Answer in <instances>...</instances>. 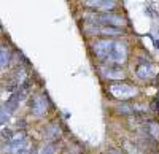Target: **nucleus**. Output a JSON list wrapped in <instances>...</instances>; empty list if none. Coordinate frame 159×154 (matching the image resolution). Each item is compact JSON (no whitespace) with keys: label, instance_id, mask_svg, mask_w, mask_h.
<instances>
[{"label":"nucleus","instance_id":"1","mask_svg":"<svg viewBox=\"0 0 159 154\" xmlns=\"http://www.w3.org/2000/svg\"><path fill=\"white\" fill-rule=\"evenodd\" d=\"M108 92L116 97V99H121V100H127V99H132L139 94L137 87L132 86V84H127V83H115V84H110L108 86Z\"/></svg>","mask_w":159,"mask_h":154},{"label":"nucleus","instance_id":"2","mask_svg":"<svg viewBox=\"0 0 159 154\" xmlns=\"http://www.w3.org/2000/svg\"><path fill=\"white\" fill-rule=\"evenodd\" d=\"M99 73L103 80H124L127 76L124 68L115 64H102L99 67Z\"/></svg>","mask_w":159,"mask_h":154},{"label":"nucleus","instance_id":"3","mask_svg":"<svg viewBox=\"0 0 159 154\" xmlns=\"http://www.w3.org/2000/svg\"><path fill=\"white\" fill-rule=\"evenodd\" d=\"M83 5L89 8L91 11L107 13V11H115L119 2L118 0H83Z\"/></svg>","mask_w":159,"mask_h":154},{"label":"nucleus","instance_id":"4","mask_svg":"<svg viewBox=\"0 0 159 154\" xmlns=\"http://www.w3.org/2000/svg\"><path fill=\"white\" fill-rule=\"evenodd\" d=\"M30 108H32V113L35 116H43L46 113V108H48V100H46V95L45 94H37L34 99H32V103H30Z\"/></svg>","mask_w":159,"mask_h":154},{"label":"nucleus","instance_id":"5","mask_svg":"<svg viewBox=\"0 0 159 154\" xmlns=\"http://www.w3.org/2000/svg\"><path fill=\"white\" fill-rule=\"evenodd\" d=\"M126 33V29H119V27H113V25H102L99 27V37H105V38H116Z\"/></svg>","mask_w":159,"mask_h":154},{"label":"nucleus","instance_id":"6","mask_svg":"<svg viewBox=\"0 0 159 154\" xmlns=\"http://www.w3.org/2000/svg\"><path fill=\"white\" fill-rule=\"evenodd\" d=\"M135 73H137V78H140V80H150L153 76V64H150V62L139 64L135 68Z\"/></svg>","mask_w":159,"mask_h":154},{"label":"nucleus","instance_id":"7","mask_svg":"<svg viewBox=\"0 0 159 154\" xmlns=\"http://www.w3.org/2000/svg\"><path fill=\"white\" fill-rule=\"evenodd\" d=\"M11 59H13L11 49L8 46H5V45H0V70L7 68L11 64Z\"/></svg>","mask_w":159,"mask_h":154},{"label":"nucleus","instance_id":"8","mask_svg":"<svg viewBox=\"0 0 159 154\" xmlns=\"http://www.w3.org/2000/svg\"><path fill=\"white\" fill-rule=\"evenodd\" d=\"M8 116H10V111L5 107H2V108H0V125L8 121Z\"/></svg>","mask_w":159,"mask_h":154}]
</instances>
